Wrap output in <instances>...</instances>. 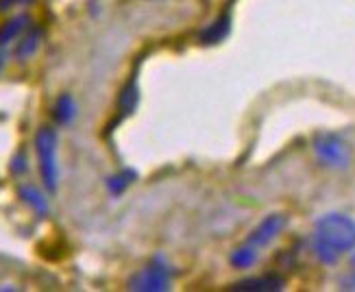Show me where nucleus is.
<instances>
[{
  "instance_id": "1",
  "label": "nucleus",
  "mask_w": 355,
  "mask_h": 292,
  "mask_svg": "<svg viewBox=\"0 0 355 292\" xmlns=\"http://www.w3.org/2000/svg\"><path fill=\"white\" fill-rule=\"evenodd\" d=\"M312 249L320 264H338V259L355 249V221L345 214L322 216L314 227Z\"/></svg>"
},
{
  "instance_id": "2",
  "label": "nucleus",
  "mask_w": 355,
  "mask_h": 292,
  "mask_svg": "<svg viewBox=\"0 0 355 292\" xmlns=\"http://www.w3.org/2000/svg\"><path fill=\"white\" fill-rule=\"evenodd\" d=\"M57 146L59 137L53 127H42L35 133V151H37V162H40V175L46 190L51 194L59 188V164H57Z\"/></svg>"
},
{
  "instance_id": "3",
  "label": "nucleus",
  "mask_w": 355,
  "mask_h": 292,
  "mask_svg": "<svg viewBox=\"0 0 355 292\" xmlns=\"http://www.w3.org/2000/svg\"><path fill=\"white\" fill-rule=\"evenodd\" d=\"M316 157L329 168H347L351 162V151L343 137L334 133H318L314 137Z\"/></svg>"
},
{
  "instance_id": "4",
  "label": "nucleus",
  "mask_w": 355,
  "mask_h": 292,
  "mask_svg": "<svg viewBox=\"0 0 355 292\" xmlns=\"http://www.w3.org/2000/svg\"><path fill=\"white\" fill-rule=\"evenodd\" d=\"M173 284V275L164 262L155 259L142 270H137L133 277L129 280V288L137 292H164Z\"/></svg>"
},
{
  "instance_id": "5",
  "label": "nucleus",
  "mask_w": 355,
  "mask_h": 292,
  "mask_svg": "<svg viewBox=\"0 0 355 292\" xmlns=\"http://www.w3.org/2000/svg\"><path fill=\"white\" fill-rule=\"evenodd\" d=\"M286 223H288V221H286L284 214H270V216H266L264 221H261V223L253 229L251 236L246 238V242L253 244L255 249L268 247V244L284 232Z\"/></svg>"
},
{
  "instance_id": "6",
  "label": "nucleus",
  "mask_w": 355,
  "mask_h": 292,
  "mask_svg": "<svg viewBox=\"0 0 355 292\" xmlns=\"http://www.w3.org/2000/svg\"><path fill=\"white\" fill-rule=\"evenodd\" d=\"M286 280L279 275H261V277H249V280H240L231 286V290L238 292H275V290H284Z\"/></svg>"
},
{
  "instance_id": "7",
  "label": "nucleus",
  "mask_w": 355,
  "mask_h": 292,
  "mask_svg": "<svg viewBox=\"0 0 355 292\" xmlns=\"http://www.w3.org/2000/svg\"><path fill=\"white\" fill-rule=\"evenodd\" d=\"M231 33V15L229 13H220L211 24H207L203 31H200L198 42L205 44V46H214V44H220L229 37Z\"/></svg>"
},
{
  "instance_id": "8",
  "label": "nucleus",
  "mask_w": 355,
  "mask_h": 292,
  "mask_svg": "<svg viewBox=\"0 0 355 292\" xmlns=\"http://www.w3.org/2000/svg\"><path fill=\"white\" fill-rule=\"evenodd\" d=\"M31 15L28 13H18L13 15V18L5 20L3 24H0V46H9L11 42L18 40L22 33H26V31L31 28Z\"/></svg>"
},
{
  "instance_id": "9",
  "label": "nucleus",
  "mask_w": 355,
  "mask_h": 292,
  "mask_svg": "<svg viewBox=\"0 0 355 292\" xmlns=\"http://www.w3.org/2000/svg\"><path fill=\"white\" fill-rule=\"evenodd\" d=\"M42 40H44V31L40 26H31L24 33V37L20 40L18 49H15V57H18L20 61L31 59L37 53L40 46H42Z\"/></svg>"
},
{
  "instance_id": "10",
  "label": "nucleus",
  "mask_w": 355,
  "mask_h": 292,
  "mask_svg": "<svg viewBox=\"0 0 355 292\" xmlns=\"http://www.w3.org/2000/svg\"><path fill=\"white\" fill-rule=\"evenodd\" d=\"M76 112H79V107H76L72 94H61L53 105V118L61 127H68L70 122L76 118Z\"/></svg>"
},
{
  "instance_id": "11",
  "label": "nucleus",
  "mask_w": 355,
  "mask_h": 292,
  "mask_svg": "<svg viewBox=\"0 0 355 292\" xmlns=\"http://www.w3.org/2000/svg\"><path fill=\"white\" fill-rule=\"evenodd\" d=\"M18 192H20L22 201L35 209V214H40V216H49V212H51L49 201H46V196L35 186H31V183H24V186H20Z\"/></svg>"
},
{
  "instance_id": "12",
  "label": "nucleus",
  "mask_w": 355,
  "mask_h": 292,
  "mask_svg": "<svg viewBox=\"0 0 355 292\" xmlns=\"http://www.w3.org/2000/svg\"><path fill=\"white\" fill-rule=\"evenodd\" d=\"M137 101H140V89H137V81L135 79H129L127 85L122 87L120 92V98H118V110L122 116H129L135 112L137 107Z\"/></svg>"
},
{
  "instance_id": "13",
  "label": "nucleus",
  "mask_w": 355,
  "mask_h": 292,
  "mask_svg": "<svg viewBox=\"0 0 355 292\" xmlns=\"http://www.w3.org/2000/svg\"><path fill=\"white\" fill-rule=\"evenodd\" d=\"M229 262L234 268H251L257 262V249L253 247V244L246 242L244 247H238L234 253H231Z\"/></svg>"
},
{
  "instance_id": "14",
  "label": "nucleus",
  "mask_w": 355,
  "mask_h": 292,
  "mask_svg": "<svg viewBox=\"0 0 355 292\" xmlns=\"http://www.w3.org/2000/svg\"><path fill=\"white\" fill-rule=\"evenodd\" d=\"M133 179H135V173L133 171H122V173H118V175L107 179V190H110L114 196H118V194H122V192H125L131 186Z\"/></svg>"
},
{
  "instance_id": "15",
  "label": "nucleus",
  "mask_w": 355,
  "mask_h": 292,
  "mask_svg": "<svg viewBox=\"0 0 355 292\" xmlns=\"http://www.w3.org/2000/svg\"><path fill=\"white\" fill-rule=\"evenodd\" d=\"M28 171V166H26V155L20 151V153H15L13 160H11V173L13 175H24Z\"/></svg>"
},
{
  "instance_id": "16",
  "label": "nucleus",
  "mask_w": 355,
  "mask_h": 292,
  "mask_svg": "<svg viewBox=\"0 0 355 292\" xmlns=\"http://www.w3.org/2000/svg\"><path fill=\"white\" fill-rule=\"evenodd\" d=\"M35 0H0V13H9L18 7H28L33 5Z\"/></svg>"
},
{
  "instance_id": "17",
  "label": "nucleus",
  "mask_w": 355,
  "mask_h": 292,
  "mask_svg": "<svg viewBox=\"0 0 355 292\" xmlns=\"http://www.w3.org/2000/svg\"><path fill=\"white\" fill-rule=\"evenodd\" d=\"M343 288H347V290H355V270L349 275V277L343 282Z\"/></svg>"
},
{
  "instance_id": "18",
  "label": "nucleus",
  "mask_w": 355,
  "mask_h": 292,
  "mask_svg": "<svg viewBox=\"0 0 355 292\" xmlns=\"http://www.w3.org/2000/svg\"><path fill=\"white\" fill-rule=\"evenodd\" d=\"M7 66V51L0 46V72H3V68Z\"/></svg>"
}]
</instances>
